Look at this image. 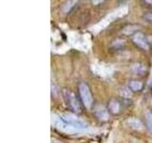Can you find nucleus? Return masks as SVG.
I'll return each instance as SVG.
<instances>
[{"label":"nucleus","mask_w":152,"mask_h":143,"mask_svg":"<svg viewBox=\"0 0 152 143\" xmlns=\"http://www.w3.org/2000/svg\"><path fill=\"white\" fill-rule=\"evenodd\" d=\"M61 119L63 121L66 122L68 124H70L74 127H76L79 130H82V129H85L88 127L87 122H85L84 120H82L80 117H78L76 114H61Z\"/></svg>","instance_id":"1"},{"label":"nucleus","mask_w":152,"mask_h":143,"mask_svg":"<svg viewBox=\"0 0 152 143\" xmlns=\"http://www.w3.org/2000/svg\"><path fill=\"white\" fill-rule=\"evenodd\" d=\"M79 94H80V97H81V99H82V102L84 104V106L86 108L89 109L92 105L93 99H92V94H91V92H90V90H89V87L86 83H84V82L80 83Z\"/></svg>","instance_id":"2"},{"label":"nucleus","mask_w":152,"mask_h":143,"mask_svg":"<svg viewBox=\"0 0 152 143\" xmlns=\"http://www.w3.org/2000/svg\"><path fill=\"white\" fill-rule=\"evenodd\" d=\"M132 41L134 42L135 45H137L139 48H141V49L145 50V51H148V49H149L148 41H147L146 37L145 36L144 33L136 32L132 37Z\"/></svg>","instance_id":"3"},{"label":"nucleus","mask_w":152,"mask_h":143,"mask_svg":"<svg viewBox=\"0 0 152 143\" xmlns=\"http://www.w3.org/2000/svg\"><path fill=\"white\" fill-rule=\"evenodd\" d=\"M54 127H56L59 131L64 132L66 133H69V135H72V133H75L76 132L80 131L79 129H77L76 127H74L72 125H70V124H68L66 122L63 121L61 119V117H60L59 120L57 121V123L55 124Z\"/></svg>","instance_id":"4"},{"label":"nucleus","mask_w":152,"mask_h":143,"mask_svg":"<svg viewBox=\"0 0 152 143\" xmlns=\"http://www.w3.org/2000/svg\"><path fill=\"white\" fill-rule=\"evenodd\" d=\"M65 93H66V100H68L70 108L72 109L74 112L79 113L81 111V108H80V105L78 103V100H77V98H76L75 94L71 92H69V91H65Z\"/></svg>","instance_id":"5"},{"label":"nucleus","mask_w":152,"mask_h":143,"mask_svg":"<svg viewBox=\"0 0 152 143\" xmlns=\"http://www.w3.org/2000/svg\"><path fill=\"white\" fill-rule=\"evenodd\" d=\"M109 111L104 106H99L95 110V116L102 121H107L109 118Z\"/></svg>","instance_id":"6"},{"label":"nucleus","mask_w":152,"mask_h":143,"mask_svg":"<svg viewBox=\"0 0 152 143\" xmlns=\"http://www.w3.org/2000/svg\"><path fill=\"white\" fill-rule=\"evenodd\" d=\"M126 124L131 129H134V130H137V131H140V130H142V128H144V124H142V122L140 120L139 118H137V117H129V118H127Z\"/></svg>","instance_id":"7"},{"label":"nucleus","mask_w":152,"mask_h":143,"mask_svg":"<svg viewBox=\"0 0 152 143\" xmlns=\"http://www.w3.org/2000/svg\"><path fill=\"white\" fill-rule=\"evenodd\" d=\"M146 67L144 64H141V63H135L133 64L131 67V71L132 73L134 74L137 75H144L146 73Z\"/></svg>","instance_id":"8"},{"label":"nucleus","mask_w":152,"mask_h":143,"mask_svg":"<svg viewBox=\"0 0 152 143\" xmlns=\"http://www.w3.org/2000/svg\"><path fill=\"white\" fill-rule=\"evenodd\" d=\"M120 109H121V106H120V103H119L117 100L113 99L111 100L110 102L108 104V111L110 112L111 114H117L120 112Z\"/></svg>","instance_id":"9"},{"label":"nucleus","mask_w":152,"mask_h":143,"mask_svg":"<svg viewBox=\"0 0 152 143\" xmlns=\"http://www.w3.org/2000/svg\"><path fill=\"white\" fill-rule=\"evenodd\" d=\"M128 88H129L132 92H139L142 89V83L137 80H131L129 84H128Z\"/></svg>","instance_id":"10"},{"label":"nucleus","mask_w":152,"mask_h":143,"mask_svg":"<svg viewBox=\"0 0 152 143\" xmlns=\"http://www.w3.org/2000/svg\"><path fill=\"white\" fill-rule=\"evenodd\" d=\"M145 122H146V127L149 130L150 133H152V113L150 111H147L145 113Z\"/></svg>","instance_id":"11"},{"label":"nucleus","mask_w":152,"mask_h":143,"mask_svg":"<svg viewBox=\"0 0 152 143\" xmlns=\"http://www.w3.org/2000/svg\"><path fill=\"white\" fill-rule=\"evenodd\" d=\"M138 29V26H126L125 29L123 30V33L125 35H133V33H136V31Z\"/></svg>","instance_id":"12"},{"label":"nucleus","mask_w":152,"mask_h":143,"mask_svg":"<svg viewBox=\"0 0 152 143\" xmlns=\"http://www.w3.org/2000/svg\"><path fill=\"white\" fill-rule=\"evenodd\" d=\"M75 1H69V2H66L64 6H63V12L64 13H69L70 12V10L71 8H72L74 5H75Z\"/></svg>","instance_id":"13"},{"label":"nucleus","mask_w":152,"mask_h":143,"mask_svg":"<svg viewBox=\"0 0 152 143\" xmlns=\"http://www.w3.org/2000/svg\"><path fill=\"white\" fill-rule=\"evenodd\" d=\"M130 89L129 88H122L121 90V94L124 97H131V93H130Z\"/></svg>","instance_id":"14"},{"label":"nucleus","mask_w":152,"mask_h":143,"mask_svg":"<svg viewBox=\"0 0 152 143\" xmlns=\"http://www.w3.org/2000/svg\"><path fill=\"white\" fill-rule=\"evenodd\" d=\"M145 17H146V19H147V20H148V21L152 22V13H148V14H146Z\"/></svg>","instance_id":"15"},{"label":"nucleus","mask_w":152,"mask_h":143,"mask_svg":"<svg viewBox=\"0 0 152 143\" xmlns=\"http://www.w3.org/2000/svg\"><path fill=\"white\" fill-rule=\"evenodd\" d=\"M51 143H63V142L58 139H55V138H51Z\"/></svg>","instance_id":"16"},{"label":"nucleus","mask_w":152,"mask_h":143,"mask_svg":"<svg viewBox=\"0 0 152 143\" xmlns=\"http://www.w3.org/2000/svg\"><path fill=\"white\" fill-rule=\"evenodd\" d=\"M93 3H103L104 1H92Z\"/></svg>","instance_id":"17"},{"label":"nucleus","mask_w":152,"mask_h":143,"mask_svg":"<svg viewBox=\"0 0 152 143\" xmlns=\"http://www.w3.org/2000/svg\"><path fill=\"white\" fill-rule=\"evenodd\" d=\"M150 143H152V140H151V141H150Z\"/></svg>","instance_id":"18"}]
</instances>
